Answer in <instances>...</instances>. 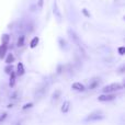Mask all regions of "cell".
Returning <instances> with one entry per match:
<instances>
[{
	"label": "cell",
	"mask_w": 125,
	"mask_h": 125,
	"mask_svg": "<svg viewBox=\"0 0 125 125\" xmlns=\"http://www.w3.org/2000/svg\"><path fill=\"white\" fill-rule=\"evenodd\" d=\"M122 89H123V84L119 83V82H115V83H111V84H108V86L103 87L102 91H103L104 93H111V92H114V91L122 90Z\"/></svg>",
	"instance_id": "cell-1"
},
{
	"label": "cell",
	"mask_w": 125,
	"mask_h": 125,
	"mask_svg": "<svg viewBox=\"0 0 125 125\" xmlns=\"http://www.w3.org/2000/svg\"><path fill=\"white\" fill-rule=\"evenodd\" d=\"M103 117L104 116L101 111H94L86 117V121H99V120H102Z\"/></svg>",
	"instance_id": "cell-2"
},
{
	"label": "cell",
	"mask_w": 125,
	"mask_h": 125,
	"mask_svg": "<svg viewBox=\"0 0 125 125\" xmlns=\"http://www.w3.org/2000/svg\"><path fill=\"white\" fill-rule=\"evenodd\" d=\"M69 34L71 35L70 37L73 40V42H75V43L77 44V46H78V47H79V50H80V51H82V54L84 55V50H83V46H82V44L80 43V39H79V37H78V35L76 34V33L73 32V31H69Z\"/></svg>",
	"instance_id": "cell-3"
},
{
	"label": "cell",
	"mask_w": 125,
	"mask_h": 125,
	"mask_svg": "<svg viewBox=\"0 0 125 125\" xmlns=\"http://www.w3.org/2000/svg\"><path fill=\"white\" fill-rule=\"evenodd\" d=\"M115 95L114 94H110V93H105V94H102V95H99L98 100L101 102H108V101H112V100L115 99Z\"/></svg>",
	"instance_id": "cell-4"
},
{
	"label": "cell",
	"mask_w": 125,
	"mask_h": 125,
	"mask_svg": "<svg viewBox=\"0 0 125 125\" xmlns=\"http://www.w3.org/2000/svg\"><path fill=\"white\" fill-rule=\"evenodd\" d=\"M71 88H73V90H76V91H84L86 90L84 86L82 83H80V82H73V86H71Z\"/></svg>",
	"instance_id": "cell-5"
},
{
	"label": "cell",
	"mask_w": 125,
	"mask_h": 125,
	"mask_svg": "<svg viewBox=\"0 0 125 125\" xmlns=\"http://www.w3.org/2000/svg\"><path fill=\"white\" fill-rule=\"evenodd\" d=\"M100 83V79L98 78H93L92 80H90V83H89V89L92 90V89H95Z\"/></svg>",
	"instance_id": "cell-6"
},
{
	"label": "cell",
	"mask_w": 125,
	"mask_h": 125,
	"mask_svg": "<svg viewBox=\"0 0 125 125\" xmlns=\"http://www.w3.org/2000/svg\"><path fill=\"white\" fill-rule=\"evenodd\" d=\"M69 109H70V102L65 101L64 104H62V113H67L69 111Z\"/></svg>",
	"instance_id": "cell-7"
},
{
	"label": "cell",
	"mask_w": 125,
	"mask_h": 125,
	"mask_svg": "<svg viewBox=\"0 0 125 125\" xmlns=\"http://www.w3.org/2000/svg\"><path fill=\"white\" fill-rule=\"evenodd\" d=\"M61 94H62V92L59 90H56L54 93H53V95H52V102L54 103V102H56L57 100L61 98Z\"/></svg>",
	"instance_id": "cell-8"
},
{
	"label": "cell",
	"mask_w": 125,
	"mask_h": 125,
	"mask_svg": "<svg viewBox=\"0 0 125 125\" xmlns=\"http://www.w3.org/2000/svg\"><path fill=\"white\" fill-rule=\"evenodd\" d=\"M24 66H23V64H22V62H19V64H18V70H17V73L19 76H22L24 73Z\"/></svg>",
	"instance_id": "cell-9"
},
{
	"label": "cell",
	"mask_w": 125,
	"mask_h": 125,
	"mask_svg": "<svg viewBox=\"0 0 125 125\" xmlns=\"http://www.w3.org/2000/svg\"><path fill=\"white\" fill-rule=\"evenodd\" d=\"M7 48H8V46L7 45H0V58H2V57L6 55V53H7Z\"/></svg>",
	"instance_id": "cell-10"
},
{
	"label": "cell",
	"mask_w": 125,
	"mask_h": 125,
	"mask_svg": "<svg viewBox=\"0 0 125 125\" xmlns=\"http://www.w3.org/2000/svg\"><path fill=\"white\" fill-rule=\"evenodd\" d=\"M39 42H40V39H39V37H34V39L31 41V43H30L31 48H35V47H36L37 44H39Z\"/></svg>",
	"instance_id": "cell-11"
},
{
	"label": "cell",
	"mask_w": 125,
	"mask_h": 125,
	"mask_svg": "<svg viewBox=\"0 0 125 125\" xmlns=\"http://www.w3.org/2000/svg\"><path fill=\"white\" fill-rule=\"evenodd\" d=\"M15 83V73H10V81H9V86L13 87Z\"/></svg>",
	"instance_id": "cell-12"
},
{
	"label": "cell",
	"mask_w": 125,
	"mask_h": 125,
	"mask_svg": "<svg viewBox=\"0 0 125 125\" xmlns=\"http://www.w3.org/2000/svg\"><path fill=\"white\" fill-rule=\"evenodd\" d=\"M9 40H10V36H9L8 34H3L1 36V42L3 45H7V44L9 43Z\"/></svg>",
	"instance_id": "cell-13"
},
{
	"label": "cell",
	"mask_w": 125,
	"mask_h": 125,
	"mask_svg": "<svg viewBox=\"0 0 125 125\" xmlns=\"http://www.w3.org/2000/svg\"><path fill=\"white\" fill-rule=\"evenodd\" d=\"M13 61H14V57H13V55H12V54H9L8 57H7V59H6V62H7L8 65H11Z\"/></svg>",
	"instance_id": "cell-14"
},
{
	"label": "cell",
	"mask_w": 125,
	"mask_h": 125,
	"mask_svg": "<svg viewBox=\"0 0 125 125\" xmlns=\"http://www.w3.org/2000/svg\"><path fill=\"white\" fill-rule=\"evenodd\" d=\"M23 45H24V36H20V39L18 40V46L21 47Z\"/></svg>",
	"instance_id": "cell-15"
},
{
	"label": "cell",
	"mask_w": 125,
	"mask_h": 125,
	"mask_svg": "<svg viewBox=\"0 0 125 125\" xmlns=\"http://www.w3.org/2000/svg\"><path fill=\"white\" fill-rule=\"evenodd\" d=\"M4 70H6L7 73H12V65H8V66L4 68Z\"/></svg>",
	"instance_id": "cell-16"
},
{
	"label": "cell",
	"mask_w": 125,
	"mask_h": 125,
	"mask_svg": "<svg viewBox=\"0 0 125 125\" xmlns=\"http://www.w3.org/2000/svg\"><path fill=\"white\" fill-rule=\"evenodd\" d=\"M6 119H7V113H3V114L0 115V124H1Z\"/></svg>",
	"instance_id": "cell-17"
},
{
	"label": "cell",
	"mask_w": 125,
	"mask_h": 125,
	"mask_svg": "<svg viewBox=\"0 0 125 125\" xmlns=\"http://www.w3.org/2000/svg\"><path fill=\"white\" fill-rule=\"evenodd\" d=\"M119 53H120V55H124V53H125V47H120V48H119Z\"/></svg>",
	"instance_id": "cell-18"
},
{
	"label": "cell",
	"mask_w": 125,
	"mask_h": 125,
	"mask_svg": "<svg viewBox=\"0 0 125 125\" xmlns=\"http://www.w3.org/2000/svg\"><path fill=\"white\" fill-rule=\"evenodd\" d=\"M32 105H33L32 103H28V104H25V105L23 106V110H26V109H28V108H31V106H32Z\"/></svg>",
	"instance_id": "cell-19"
},
{
	"label": "cell",
	"mask_w": 125,
	"mask_h": 125,
	"mask_svg": "<svg viewBox=\"0 0 125 125\" xmlns=\"http://www.w3.org/2000/svg\"><path fill=\"white\" fill-rule=\"evenodd\" d=\"M39 6H40V8H42V6H43V0H40Z\"/></svg>",
	"instance_id": "cell-20"
},
{
	"label": "cell",
	"mask_w": 125,
	"mask_h": 125,
	"mask_svg": "<svg viewBox=\"0 0 125 125\" xmlns=\"http://www.w3.org/2000/svg\"><path fill=\"white\" fill-rule=\"evenodd\" d=\"M83 13H84V14H86V15H87V17H89V14H88V12H87V11H86V10H83Z\"/></svg>",
	"instance_id": "cell-21"
}]
</instances>
